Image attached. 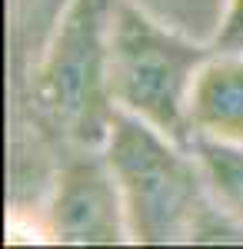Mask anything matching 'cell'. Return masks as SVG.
<instances>
[{
  "instance_id": "obj_1",
  "label": "cell",
  "mask_w": 243,
  "mask_h": 249,
  "mask_svg": "<svg viewBox=\"0 0 243 249\" xmlns=\"http://www.w3.org/2000/svg\"><path fill=\"white\" fill-rule=\"evenodd\" d=\"M103 153L123 193L130 243H243V226L213 199L190 146L113 110Z\"/></svg>"
},
{
  "instance_id": "obj_2",
  "label": "cell",
  "mask_w": 243,
  "mask_h": 249,
  "mask_svg": "<svg viewBox=\"0 0 243 249\" xmlns=\"http://www.w3.org/2000/svg\"><path fill=\"white\" fill-rule=\"evenodd\" d=\"M213 53L217 43H193L153 20L137 0H120L107 70L113 110L140 116L180 146H190V96Z\"/></svg>"
},
{
  "instance_id": "obj_3",
  "label": "cell",
  "mask_w": 243,
  "mask_h": 249,
  "mask_svg": "<svg viewBox=\"0 0 243 249\" xmlns=\"http://www.w3.org/2000/svg\"><path fill=\"white\" fill-rule=\"evenodd\" d=\"M120 0H67L34 73V103L47 126L77 146H103L110 130V40Z\"/></svg>"
},
{
  "instance_id": "obj_4",
  "label": "cell",
  "mask_w": 243,
  "mask_h": 249,
  "mask_svg": "<svg viewBox=\"0 0 243 249\" xmlns=\"http://www.w3.org/2000/svg\"><path fill=\"white\" fill-rule=\"evenodd\" d=\"M43 232L67 246L130 243L123 193L103 146H80L60 170L43 210Z\"/></svg>"
},
{
  "instance_id": "obj_5",
  "label": "cell",
  "mask_w": 243,
  "mask_h": 249,
  "mask_svg": "<svg viewBox=\"0 0 243 249\" xmlns=\"http://www.w3.org/2000/svg\"><path fill=\"white\" fill-rule=\"evenodd\" d=\"M190 130L203 140L243 143V50H220L203 63L190 96Z\"/></svg>"
},
{
  "instance_id": "obj_6",
  "label": "cell",
  "mask_w": 243,
  "mask_h": 249,
  "mask_svg": "<svg viewBox=\"0 0 243 249\" xmlns=\"http://www.w3.org/2000/svg\"><path fill=\"white\" fill-rule=\"evenodd\" d=\"M190 150L203 166L213 199L243 226V143H220V140L193 136Z\"/></svg>"
},
{
  "instance_id": "obj_7",
  "label": "cell",
  "mask_w": 243,
  "mask_h": 249,
  "mask_svg": "<svg viewBox=\"0 0 243 249\" xmlns=\"http://www.w3.org/2000/svg\"><path fill=\"white\" fill-rule=\"evenodd\" d=\"M213 43L220 50H243V0H230L226 3L223 23H220Z\"/></svg>"
}]
</instances>
